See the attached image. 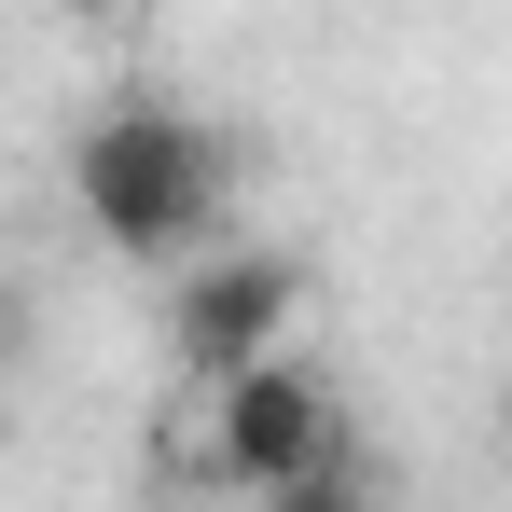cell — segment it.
I'll list each match as a JSON object with an SVG mask.
<instances>
[{
	"mask_svg": "<svg viewBox=\"0 0 512 512\" xmlns=\"http://www.w3.org/2000/svg\"><path fill=\"white\" fill-rule=\"evenodd\" d=\"M0 319H14V305H0Z\"/></svg>",
	"mask_w": 512,
	"mask_h": 512,
	"instance_id": "cell-5",
	"label": "cell"
},
{
	"mask_svg": "<svg viewBox=\"0 0 512 512\" xmlns=\"http://www.w3.org/2000/svg\"><path fill=\"white\" fill-rule=\"evenodd\" d=\"M70 194H84V222L125 263H167L180 277L194 250H222L236 139H222L208 111H180V97H111L84 139H70Z\"/></svg>",
	"mask_w": 512,
	"mask_h": 512,
	"instance_id": "cell-1",
	"label": "cell"
},
{
	"mask_svg": "<svg viewBox=\"0 0 512 512\" xmlns=\"http://www.w3.org/2000/svg\"><path fill=\"white\" fill-rule=\"evenodd\" d=\"M291 319H305V263L291 250H194L167 277V346H180V374H208V388L291 360Z\"/></svg>",
	"mask_w": 512,
	"mask_h": 512,
	"instance_id": "cell-2",
	"label": "cell"
},
{
	"mask_svg": "<svg viewBox=\"0 0 512 512\" xmlns=\"http://www.w3.org/2000/svg\"><path fill=\"white\" fill-rule=\"evenodd\" d=\"M346 457V402L305 374V360H263L236 388H208V471L222 485H250V499H291L305 471H333Z\"/></svg>",
	"mask_w": 512,
	"mask_h": 512,
	"instance_id": "cell-3",
	"label": "cell"
},
{
	"mask_svg": "<svg viewBox=\"0 0 512 512\" xmlns=\"http://www.w3.org/2000/svg\"><path fill=\"white\" fill-rule=\"evenodd\" d=\"M263 512H360V457H333V471H305L291 499H263Z\"/></svg>",
	"mask_w": 512,
	"mask_h": 512,
	"instance_id": "cell-4",
	"label": "cell"
}]
</instances>
